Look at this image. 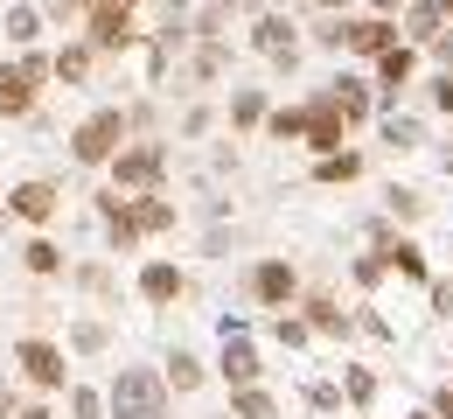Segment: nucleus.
<instances>
[{
  "label": "nucleus",
  "instance_id": "nucleus-1",
  "mask_svg": "<svg viewBox=\"0 0 453 419\" xmlns=\"http://www.w3.org/2000/svg\"><path fill=\"white\" fill-rule=\"evenodd\" d=\"M57 84V50H21L0 57V120H28L42 105V91Z\"/></svg>",
  "mask_w": 453,
  "mask_h": 419
},
{
  "label": "nucleus",
  "instance_id": "nucleus-2",
  "mask_svg": "<svg viewBox=\"0 0 453 419\" xmlns=\"http://www.w3.org/2000/svg\"><path fill=\"white\" fill-rule=\"evenodd\" d=\"M126 140H133L126 105H91L84 120L70 126V161L77 168H112L119 154H126Z\"/></svg>",
  "mask_w": 453,
  "mask_h": 419
},
{
  "label": "nucleus",
  "instance_id": "nucleus-3",
  "mask_svg": "<svg viewBox=\"0 0 453 419\" xmlns=\"http://www.w3.org/2000/svg\"><path fill=\"white\" fill-rule=\"evenodd\" d=\"M105 399H112V419H168L174 413V392L161 370H147V363H126L112 384H105Z\"/></svg>",
  "mask_w": 453,
  "mask_h": 419
},
{
  "label": "nucleus",
  "instance_id": "nucleus-4",
  "mask_svg": "<svg viewBox=\"0 0 453 419\" xmlns=\"http://www.w3.org/2000/svg\"><path fill=\"white\" fill-rule=\"evenodd\" d=\"M77 35H84L98 57H133V50L147 43V28H140V7H126V0H105V7H91Z\"/></svg>",
  "mask_w": 453,
  "mask_h": 419
},
{
  "label": "nucleus",
  "instance_id": "nucleus-5",
  "mask_svg": "<svg viewBox=\"0 0 453 419\" xmlns=\"http://www.w3.org/2000/svg\"><path fill=\"white\" fill-rule=\"evenodd\" d=\"M244 43H251L258 57L273 63L280 77H293V70H300V50H307V35H300V21H293L286 7H273V14H258V21H244Z\"/></svg>",
  "mask_w": 453,
  "mask_h": 419
},
{
  "label": "nucleus",
  "instance_id": "nucleus-6",
  "mask_svg": "<svg viewBox=\"0 0 453 419\" xmlns=\"http://www.w3.org/2000/svg\"><path fill=\"white\" fill-rule=\"evenodd\" d=\"M14 370H21V384H35L42 399L70 392V350L50 343V336H21V343H14Z\"/></svg>",
  "mask_w": 453,
  "mask_h": 419
},
{
  "label": "nucleus",
  "instance_id": "nucleus-7",
  "mask_svg": "<svg viewBox=\"0 0 453 419\" xmlns=\"http://www.w3.org/2000/svg\"><path fill=\"white\" fill-rule=\"evenodd\" d=\"M105 175H112L119 196H154L168 182V147L161 140H126V154H119Z\"/></svg>",
  "mask_w": 453,
  "mask_h": 419
},
{
  "label": "nucleus",
  "instance_id": "nucleus-8",
  "mask_svg": "<svg viewBox=\"0 0 453 419\" xmlns=\"http://www.w3.org/2000/svg\"><path fill=\"white\" fill-rule=\"evenodd\" d=\"M300 105H307V140H300V147H307L314 161H328V154H342L356 126H349V120L335 113V98H328V84H321V91H307Z\"/></svg>",
  "mask_w": 453,
  "mask_h": 419
},
{
  "label": "nucleus",
  "instance_id": "nucleus-9",
  "mask_svg": "<svg viewBox=\"0 0 453 419\" xmlns=\"http://www.w3.org/2000/svg\"><path fill=\"white\" fill-rule=\"evenodd\" d=\"M244 287H251V300L258 307H273V314H286V307H300V266L293 259H258L251 273H244Z\"/></svg>",
  "mask_w": 453,
  "mask_h": 419
},
{
  "label": "nucleus",
  "instance_id": "nucleus-10",
  "mask_svg": "<svg viewBox=\"0 0 453 419\" xmlns=\"http://www.w3.org/2000/svg\"><path fill=\"white\" fill-rule=\"evenodd\" d=\"M418 63H426V50H411V43H397V50H384V57L370 63V84H377V98H384V113H391L397 98L418 84Z\"/></svg>",
  "mask_w": 453,
  "mask_h": 419
},
{
  "label": "nucleus",
  "instance_id": "nucleus-11",
  "mask_svg": "<svg viewBox=\"0 0 453 419\" xmlns=\"http://www.w3.org/2000/svg\"><path fill=\"white\" fill-rule=\"evenodd\" d=\"M217 377H224L230 392H237V384H258V377H265V363H258V350H251L244 322H230V314H224V350H217Z\"/></svg>",
  "mask_w": 453,
  "mask_h": 419
},
{
  "label": "nucleus",
  "instance_id": "nucleus-12",
  "mask_svg": "<svg viewBox=\"0 0 453 419\" xmlns=\"http://www.w3.org/2000/svg\"><path fill=\"white\" fill-rule=\"evenodd\" d=\"M397 43H404V35H397L391 14H370V7H363V14H349V63H363V70H370V63L384 57V50H397Z\"/></svg>",
  "mask_w": 453,
  "mask_h": 419
},
{
  "label": "nucleus",
  "instance_id": "nucleus-13",
  "mask_svg": "<svg viewBox=\"0 0 453 419\" xmlns=\"http://www.w3.org/2000/svg\"><path fill=\"white\" fill-rule=\"evenodd\" d=\"M328 98H335V113L349 126H370L384 113V98H377V84H370L363 70H335V77H328Z\"/></svg>",
  "mask_w": 453,
  "mask_h": 419
},
{
  "label": "nucleus",
  "instance_id": "nucleus-14",
  "mask_svg": "<svg viewBox=\"0 0 453 419\" xmlns=\"http://www.w3.org/2000/svg\"><path fill=\"white\" fill-rule=\"evenodd\" d=\"M7 210H14L21 224H35V231H42V224H57L63 189H57L50 175H28V182H14V189H7Z\"/></svg>",
  "mask_w": 453,
  "mask_h": 419
},
{
  "label": "nucleus",
  "instance_id": "nucleus-15",
  "mask_svg": "<svg viewBox=\"0 0 453 419\" xmlns=\"http://www.w3.org/2000/svg\"><path fill=\"white\" fill-rule=\"evenodd\" d=\"M98 224H105V244H112V252H140V238H147L140 217H133V196H119V189L98 196Z\"/></svg>",
  "mask_w": 453,
  "mask_h": 419
},
{
  "label": "nucleus",
  "instance_id": "nucleus-16",
  "mask_svg": "<svg viewBox=\"0 0 453 419\" xmlns=\"http://www.w3.org/2000/svg\"><path fill=\"white\" fill-rule=\"evenodd\" d=\"M447 28H453V21H447V7H440V0H404V14H397V35H404L411 50H433Z\"/></svg>",
  "mask_w": 453,
  "mask_h": 419
},
{
  "label": "nucleus",
  "instance_id": "nucleus-17",
  "mask_svg": "<svg viewBox=\"0 0 453 419\" xmlns=\"http://www.w3.org/2000/svg\"><path fill=\"white\" fill-rule=\"evenodd\" d=\"M133 287H140V300H147V307H174V300L188 294V273H181L174 259H147Z\"/></svg>",
  "mask_w": 453,
  "mask_h": 419
},
{
  "label": "nucleus",
  "instance_id": "nucleus-18",
  "mask_svg": "<svg viewBox=\"0 0 453 419\" xmlns=\"http://www.w3.org/2000/svg\"><path fill=\"white\" fill-rule=\"evenodd\" d=\"M0 28H7V50L21 57V50H42V28H50V14H42V0H7Z\"/></svg>",
  "mask_w": 453,
  "mask_h": 419
},
{
  "label": "nucleus",
  "instance_id": "nucleus-19",
  "mask_svg": "<svg viewBox=\"0 0 453 419\" xmlns=\"http://www.w3.org/2000/svg\"><path fill=\"white\" fill-rule=\"evenodd\" d=\"M384 252V266H391L397 280H411V287H433V266H426V244L411 238V231H391V238L377 244Z\"/></svg>",
  "mask_w": 453,
  "mask_h": 419
},
{
  "label": "nucleus",
  "instance_id": "nucleus-20",
  "mask_svg": "<svg viewBox=\"0 0 453 419\" xmlns=\"http://www.w3.org/2000/svg\"><path fill=\"white\" fill-rule=\"evenodd\" d=\"M230 133H265L273 120V98H265V84H230Z\"/></svg>",
  "mask_w": 453,
  "mask_h": 419
},
{
  "label": "nucleus",
  "instance_id": "nucleus-21",
  "mask_svg": "<svg viewBox=\"0 0 453 419\" xmlns=\"http://www.w3.org/2000/svg\"><path fill=\"white\" fill-rule=\"evenodd\" d=\"M300 314H307L314 336H335V343H349V329H356V314H349L335 294H300Z\"/></svg>",
  "mask_w": 453,
  "mask_h": 419
},
{
  "label": "nucleus",
  "instance_id": "nucleus-22",
  "mask_svg": "<svg viewBox=\"0 0 453 419\" xmlns=\"http://www.w3.org/2000/svg\"><path fill=\"white\" fill-rule=\"evenodd\" d=\"M98 63H105V57H98L84 35H70V43H57V84H63V91H84Z\"/></svg>",
  "mask_w": 453,
  "mask_h": 419
},
{
  "label": "nucleus",
  "instance_id": "nucleus-23",
  "mask_svg": "<svg viewBox=\"0 0 453 419\" xmlns=\"http://www.w3.org/2000/svg\"><path fill=\"white\" fill-rule=\"evenodd\" d=\"M377 133H384V147H397V154H411V147H426V120L418 113H377Z\"/></svg>",
  "mask_w": 453,
  "mask_h": 419
},
{
  "label": "nucleus",
  "instance_id": "nucleus-24",
  "mask_svg": "<svg viewBox=\"0 0 453 419\" xmlns=\"http://www.w3.org/2000/svg\"><path fill=\"white\" fill-rule=\"evenodd\" d=\"M188 77H196V84H224L230 77V43H196V50H188Z\"/></svg>",
  "mask_w": 453,
  "mask_h": 419
},
{
  "label": "nucleus",
  "instance_id": "nucleus-25",
  "mask_svg": "<svg viewBox=\"0 0 453 419\" xmlns=\"http://www.w3.org/2000/svg\"><path fill=\"white\" fill-rule=\"evenodd\" d=\"M161 377H168V392L174 399H188V392H203V357H188V350H168V363H161Z\"/></svg>",
  "mask_w": 453,
  "mask_h": 419
},
{
  "label": "nucleus",
  "instance_id": "nucleus-26",
  "mask_svg": "<svg viewBox=\"0 0 453 419\" xmlns=\"http://www.w3.org/2000/svg\"><path fill=\"white\" fill-rule=\"evenodd\" d=\"M133 217H140V231H147V238H161V231H174V217H181V210H174V196L154 189V196H133Z\"/></svg>",
  "mask_w": 453,
  "mask_h": 419
},
{
  "label": "nucleus",
  "instance_id": "nucleus-27",
  "mask_svg": "<svg viewBox=\"0 0 453 419\" xmlns=\"http://www.w3.org/2000/svg\"><path fill=\"white\" fill-rule=\"evenodd\" d=\"M230 419H286V413H280V399H273L265 384H237V392H230Z\"/></svg>",
  "mask_w": 453,
  "mask_h": 419
},
{
  "label": "nucleus",
  "instance_id": "nucleus-28",
  "mask_svg": "<svg viewBox=\"0 0 453 419\" xmlns=\"http://www.w3.org/2000/svg\"><path fill=\"white\" fill-rule=\"evenodd\" d=\"M230 21H237V7H203V0H196V14H188L196 43H230Z\"/></svg>",
  "mask_w": 453,
  "mask_h": 419
},
{
  "label": "nucleus",
  "instance_id": "nucleus-29",
  "mask_svg": "<svg viewBox=\"0 0 453 419\" xmlns=\"http://www.w3.org/2000/svg\"><path fill=\"white\" fill-rule=\"evenodd\" d=\"M314 182H328V189L363 182V154H356V147H342V154H328V161H314Z\"/></svg>",
  "mask_w": 453,
  "mask_h": 419
},
{
  "label": "nucleus",
  "instance_id": "nucleus-30",
  "mask_svg": "<svg viewBox=\"0 0 453 419\" xmlns=\"http://www.w3.org/2000/svg\"><path fill=\"white\" fill-rule=\"evenodd\" d=\"M21 266H28L35 280H57V273H63V252H57L50 238H42V231H35V238L21 244Z\"/></svg>",
  "mask_w": 453,
  "mask_h": 419
},
{
  "label": "nucleus",
  "instance_id": "nucleus-31",
  "mask_svg": "<svg viewBox=\"0 0 453 419\" xmlns=\"http://www.w3.org/2000/svg\"><path fill=\"white\" fill-rule=\"evenodd\" d=\"M342 399L363 413V406L377 399V370H363V363H342Z\"/></svg>",
  "mask_w": 453,
  "mask_h": 419
},
{
  "label": "nucleus",
  "instance_id": "nucleus-32",
  "mask_svg": "<svg viewBox=\"0 0 453 419\" xmlns=\"http://www.w3.org/2000/svg\"><path fill=\"white\" fill-rule=\"evenodd\" d=\"M265 140H307V105H273Z\"/></svg>",
  "mask_w": 453,
  "mask_h": 419
},
{
  "label": "nucleus",
  "instance_id": "nucleus-33",
  "mask_svg": "<svg viewBox=\"0 0 453 419\" xmlns=\"http://www.w3.org/2000/svg\"><path fill=\"white\" fill-rule=\"evenodd\" d=\"M273 336H280L286 350H307V343H314V329H307V314H300V307H286V314H273Z\"/></svg>",
  "mask_w": 453,
  "mask_h": 419
},
{
  "label": "nucleus",
  "instance_id": "nucleus-34",
  "mask_svg": "<svg viewBox=\"0 0 453 419\" xmlns=\"http://www.w3.org/2000/svg\"><path fill=\"white\" fill-rule=\"evenodd\" d=\"M384 217H391V224H418V217H426V196H418V189H391V196H384Z\"/></svg>",
  "mask_w": 453,
  "mask_h": 419
},
{
  "label": "nucleus",
  "instance_id": "nucleus-35",
  "mask_svg": "<svg viewBox=\"0 0 453 419\" xmlns=\"http://www.w3.org/2000/svg\"><path fill=\"white\" fill-rule=\"evenodd\" d=\"M70 419H112V399L91 384H70Z\"/></svg>",
  "mask_w": 453,
  "mask_h": 419
},
{
  "label": "nucleus",
  "instance_id": "nucleus-36",
  "mask_svg": "<svg viewBox=\"0 0 453 419\" xmlns=\"http://www.w3.org/2000/svg\"><path fill=\"white\" fill-rule=\"evenodd\" d=\"M105 343H112V329H105V322H91V314H84V322L70 329V350H77V357H98Z\"/></svg>",
  "mask_w": 453,
  "mask_h": 419
},
{
  "label": "nucleus",
  "instance_id": "nucleus-37",
  "mask_svg": "<svg viewBox=\"0 0 453 419\" xmlns=\"http://www.w3.org/2000/svg\"><path fill=\"white\" fill-rule=\"evenodd\" d=\"M426 113L453 120V70H433V77H426Z\"/></svg>",
  "mask_w": 453,
  "mask_h": 419
},
{
  "label": "nucleus",
  "instance_id": "nucleus-38",
  "mask_svg": "<svg viewBox=\"0 0 453 419\" xmlns=\"http://www.w3.org/2000/svg\"><path fill=\"white\" fill-rule=\"evenodd\" d=\"M349 273H356V287L370 294V287H384V273H391V266H384V252H363V259H356Z\"/></svg>",
  "mask_w": 453,
  "mask_h": 419
},
{
  "label": "nucleus",
  "instance_id": "nucleus-39",
  "mask_svg": "<svg viewBox=\"0 0 453 419\" xmlns=\"http://www.w3.org/2000/svg\"><path fill=\"white\" fill-rule=\"evenodd\" d=\"M42 14H50L57 28H84V0H42Z\"/></svg>",
  "mask_w": 453,
  "mask_h": 419
},
{
  "label": "nucleus",
  "instance_id": "nucleus-40",
  "mask_svg": "<svg viewBox=\"0 0 453 419\" xmlns=\"http://www.w3.org/2000/svg\"><path fill=\"white\" fill-rule=\"evenodd\" d=\"M307 406H314V413H342V384H321V377H314V384H307Z\"/></svg>",
  "mask_w": 453,
  "mask_h": 419
},
{
  "label": "nucleus",
  "instance_id": "nucleus-41",
  "mask_svg": "<svg viewBox=\"0 0 453 419\" xmlns=\"http://www.w3.org/2000/svg\"><path fill=\"white\" fill-rule=\"evenodd\" d=\"M356 329H363V336H377V343H391V322H384L377 307H363V314H356Z\"/></svg>",
  "mask_w": 453,
  "mask_h": 419
},
{
  "label": "nucleus",
  "instance_id": "nucleus-42",
  "mask_svg": "<svg viewBox=\"0 0 453 419\" xmlns=\"http://www.w3.org/2000/svg\"><path fill=\"white\" fill-rule=\"evenodd\" d=\"M426 294H433V314H453V280L433 273V287H426Z\"/></svg>",
  "mask_w": 453,
  "mask_h": 419
},
{
  "label": "nucleus",
  "instance_id": "nucleus-43",
  "mask_svg": "<svg viewBox=\"0 0 453 419\" xmlns=\"http://www.w3.org/2000/svg\"><path fill=\"white\" fill-rule=\"evenodd\" d=\"M0 419H21V392H14V377H0Z\"/></svg>",
  "mask_w": 453,
  "mask_h": 419
},
{
  "label": "nucleus",
  "instance_id": "nucleus-44",
  "mask_svg": "<svg viewBox=\"0 0 453 419\" xmlns=\"http://www.w3.org/2000/svg\"><path fill=\"white\" fill-rule=\"evenodd\" d=\"M210 120H217L210 105H188V113H181V133H210Z\"/></svg>",
  "mask_w": 453,
  "mask_h": 419
},
{
  "label": "nucleus",
  "instance_id": "nucleus-45",
  "mask_svg": "<svg viewBox=\"0 0 453 419\" xmlns=\"http://www.w3.org/2000/svg\"><path fill=\"white\" fill-rule=\"evenodd\" d=\"M426 57L440 63V70H453V28H447V35H440V43H433V50H426Z\"/></svg>",
  "mask_w": 453,
  "mask_h": 419
},
{
  "label": "nucleus",
  "instance_id": "nucleus-46",
  "mask_svg": "<svg viewBox=\"0 0 453 419\" xmlns=\"http://www.w3.org/2000/svg\"><path fill=\"white\" fill-rule=\"evenodd\" d=\"M314 14H363V0H314Z\"/></svg>",
  "mask_w": 453,
  "mask_h": 419
},
{
  "label": "nucleus",
  "instance_id": "nucleus-47",
  "mask_svg": "<svg viewBox=\"0 0 453 419\" xmlns=\"http://www.w3.org/2000/svg\"><path fill=\"white\" fill-rule=\"evenodd\" d=\"M273 7H280V0H237V14H244V21H258V14H273Z\"/></svg>",
  "mask_w": 453,
  "mask_h": 419
},
{
  "label": "nucleus",
  "instance_id": "nucleus-48",
  "mask_svg": "<svg viewBox=\"0 0 453 419\" xmlns=\"http://www.w3.org/2000/svg\"><path fill=\"white\" fill-rule=\"evenodd\" d=\"M433 413H440V419H453V384H440V392H433Z\"/></svg>",
  "mask_w": 453,
  "mask_h": 419
},
{
  "label": "nucleus",
  "instance_id": "nucleus-49",
  "mask_svg": "<svg viewBox=\"0 0 453 419\" xmlns=\"http://www.w3.org/2000/svg\"><path fill=\"white\" fill-rule=\"evenodd\" d=\"M363 7H370V14H391V21L404 14V0H363Z\"/></svg>",
  "mask_w": 453,
  "mask_h": 419
},
{
  "label": "nucleus",
  "instance_id": "nucleus-50",
  "mask_svg": "<svg viewBox=\"0 0 453 419\" xmlns=\"http://www.w3.org/2000/svg\"><path fill=\"white\" fill-rule=\"evenodd\" d=\"M21 419H57V413H50V399H35V406H21Z\"/></svg>",
  "mask_w": 453,
  "mask_h": 419
},
{
  "label": "nucleus",
  "instance_id": "nucleus-51",
  "mask_svg": "<svg viewBox=\"0 0 453 419\" xmlns=\"http://www.w3.org/2000/svg\"><path fill=\"white\" fill-rule=\"evenodd\" d=\"M440 168H447V175H453V140H447V147H440Z\"/></svg>",
  "mask_w": 453,
  "mask_h": 419
},
{
  "label": "nucleus",
  "instance_id": "nucleus-52",
  "mask_svg": "<svg viewBox=\"0 0 453 419\" xmlns=\"http://www.w3.org/2000/svg\"><path fill=\"white\" fill-rule=\"evenodd\" d=\"M404 419H440V413H433V406H426V413H404Z\"/></svg>",
  "mask_w": 453,
  "mask_h": 419
},
{
  "label": "nucleus",
  "instance_id": "nucleus-53",
  "mask_svg": "<svg viewBox=\"0 0 453 419\" xmlns=\"http://www.w3.org/2000/svg\"><path fill=\"white\" fill-rule=\"evenodd\" d=\"M7 217H14V210H7V203H0V231H7Z\"/></svg>",
  "mask_w": 453,
  "mask_h": 419
},
{
  "label": "nucleus",
  "instance_id": "nucleus-54",
  "mask_svg": "<svg viewBox=\"0 0 453 419\" xmlns=\"http://www.w3.org/2000/svg\"><path fill=\"white\" fill-rule=\"evenodd\" d=\"M203 7H237V0H203Z\"/></svg>",
  "mask_w": 453,
  "mask_h": 419
},
{
  "label": "nucleus",
  "instance_id": "nucleus-55",
  "mask_svg": "<svg viewBox=\"0 0 453 419\" xmlns=\"http://www.w3.org/2000/svg\"><path fill=\"white\" fill-rule=\"evenodd\" d=\"M91 7H105V0H84V14H91Z\"/></svg>",
  "mask_w": 453,
  "mask_h": 419
},
{
  "label": "nucleus",
  "instance_id": "nucleus-56",
  "mask_svg": "<svg viewBox=\"0 0 453 419\" xmlns=\"http://www.w3.org/2000/svg\"><path fill=\"white\" fill-rule=\"evenodd\" d=\"M440 7H447V21H453V0H440Z\"/></svg>",
  "mask_w": 453,
  "mask_h": 419
},
{
  "label": "nucleus",
  "instance_id": "nucleus-57",
  "mask_svg": "<svg viewBox=\"0 0 453 419\" xmlns=\"http://www.w3.org/2000/svg\"><path fill=\"white\" fill-rule=\"evenodd\" d=\"M126 7H147V0H126Z\"/></svg>",
  "mask_w": 453,
  "mask_h": 419
},
{
  "label": "nucleus",
  "instance_id": "nucleus-58",
  "mask_svg": "<svg viewBox=\"0 0 453 419\" xmlns=\"http://www.w3.org/2000/svg\"><path fill=\"white\" fill-rule=\"evenodd\" d=\"M447 384H453V377H447Z\"/></svg>",
  "mask_w": 453,
  "mask_h": 419
},
{
  "label": "nucleus",
  "instance_id": "nucleus-59",
  "mask_svg": "<svg viewBox=\"0 0 453 419\" xmlns=\"http://www.w3.org/2000/svg\"><path fill=\"white\" fill-rule=\"evenodd\" d=\"M224 419H230V413H224Z\"/></svg>",
  "mask_w": 453,
  "mask_h": 419
}]
</instances>
